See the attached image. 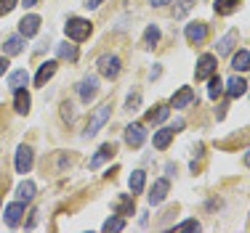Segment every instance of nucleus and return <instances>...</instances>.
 <instances>
[{"mask_svg":"<svg viewBox=\"0 0 250 233\" xmlns=\"http://www.w3.org/2000/svg\"><path fill=\"white\" fill-rule=\"evenodd\" d=\"M192 5H194V0H178V5H176L173 14L178 16V19H181V16H187L189 11H192Z\"/></svg>","mask_w":250,"mask_h":233,"instance_id":"32","label":"nucleus"},{"mask_svg":"<svg viewBox=\"0 0 250 233\" xmlns=\"http://www.w3.org/2000/svg\"><path fill=\"white\" fill-rule=\"evenodd\" d=\"M149 3H152V8H163V5L173 3V0H149Z\"/></svg>","mask_w":250,"mask_h":233,"instance_id":"38","label":"nucleus"},{"mask_svg":"<svg viewBox=\"0 0 250 233\" xmlns=\"http://www.w3.org/2000/svg\"><path fill=\"white\" fill-rule=\"evenodd\" d=\"M101 228H104L106 233H112V231H123V228H125V220H123V217H109L104 225H101Z\"/></svg>","mask_w":250,"mask_h":233,"instance_id":"30","label":"nucleus"},{"mask_svg":"<svg viewBox=\"0 0 250 233\" xmlns=\"http://www.w3.org/2000/svg\"><path fill=\"white\" fill-rule=\"evenodd\" d=\"M115 151H117L115 143H104V146H101L99 151L91 157V170H96V167H101L106 162V159H112V157H115Z\"/></svg>","mask_w":250,"mask_h":233,"instance_id":"11","label":"nucleus"},{"mask_svg":"<svg viewBox=\"0 0 250 233\" xmlns=\"http://www.w3.org/2000/svg\"><path fill=\"white\" fill-rule=\"evenodd\" d=\"M139 106H141V93H130L125 98V111H136Z\"/></svg>","mask_w":250,"mask_h":233,"instance_id":"31","label":"nucleus"},{"mask_svg":"<svg viewBox=\"0 0 250 233\" xmlns=\"http://www.w3.org/2000/svg\"><path fill=\"white\" fill-rule=\"evenodd\" d=\"M237 45V32L231 29V32H226L221 40L216 43V51H218V56H226V53H231V48Z\"/></svg>","mask_w":250,"mask_h":233,"instance_id":"21","label":"nucleus"},{"mask_svg":"<svg viewBox=\"0 0 250 233\" xmlns=\"http://www.w3.org/2000/svg\"><path fill=\"white\" fill-rule=\"evenodd\" d=\"M245 167H250V148L245 151Z\"/></svg>","mask_w":250,"mask_h":233,"instance_id":"42","label":"nucleus"},{"mask_svg":"<svg viewBox=\"0 0 250 233\" xmlns=\"http://www.w3.org/2000/svg\"><path fill=\"white\" fill-rule=\"evenodd\" d=\"M112 117V104L106 101V104H101L96 111H93V117H91V122H88V130L83 133V138H93V135L99 133L101 127L106 125V119Z\"/></svg>","mask_w":250,"mask_h":233,"instance_id":"3","label":"nucleus"},{"mask_svg":"<svg viewBox=\"0 0 250 233\" xmlns=\"http://www.w3.org/2000/svg\"><path fill=\"white\" fill-rule=\"evenodd\" d=\"M168 117H170V109H168V106H157L154 111H149V114H146V119H149L152 125H160V122H165Z\"/></svg>","mask_w":250,"mask_h":233,"instance_id":"29","label":"nucleus"},{"mask_svg":"<svg viewBox=\"0 0 250 233\" xmlns=\"http://www.w3.org/2000/svg\"><path fill=\"white\" fill-rule=\"evenodd\" d=\"M5 69H8V56H0V77L5 74Z\"/></svg>","mask_w":250,"mask_h":233,"instance_id":"37","label":"nucleus"},{"mask_svg":"<svg viewBox=\"0 0 250 233\" xmlns=\"http://www.w3.org/2000/svg\"><path fill=\"white\" fill-rule=\"evenodd\" d=\"M38 29H40V16H35V14H29L19 21V35L21 37H35Z\"/></svg>","mask_w":250,"mask_h":233,"instance_id":"10","label":"nucleus"},{"mask_svg":"<svg viewBox=\"0 0 250 233\" xmlns=\"http://www.w3.org/2000/svg\"><path fill=\"white\" fill-rule=\"evenodd\" d=\"M40 0H21V5H27V8H32V5H38Z\"/></svg>","mask_w":250,"mask_h":233,"instance_id":"41","label":"nucleus"},{"mask_svg":"<svg viewBox=\"0 0 250 233\" xmlns=\"http://www.w3.org/2000/svg\"><path fill=\"white\" fill-rule=\"evenodd\" d=\"M56 56L64 58V61H77V45H72V43H59L56 45Z\"/></svg>","mask_w":250,"mask_h":233,"instance_id":"25","label":"nucleus"},{"mask_svg":"<svg viewBox=\"0 0 250 233\" xmlns=\"http://www.w3.org/2000/svg\"><path fill=\"white\" fill-rule=\"evenodd\" d=\"M144 141H146L144 125L133 122V125H128V127H125V143H128L130 148H141V146H144Z\"/></svg>","mask_w":250,"mask_h":233,"instance_id":"7","label":"nucleus"},{"mask_svg":"<svg viewBox=\"0 0 250 233\" xmlns=\"http://www.w3.org/2000/svg\"><path fill=\"white\" fill-rule=\"evenodd\" d=\"M96 67H99L101 77L117 80V77H120V69H123V61H120V56H115V53H104V56H99Z\"/></svg>","mask_w":250,"mask_h":233,"instance_id":"2","label":"nucleus"},{"mask_svg":"<svg viewBox=\"0 0 250 233\" xmlns=\"http://www.w3.org/2000/svg\"><path fill=\"white\" fill-rule=\"evenodd\" d=\"M29 106H32V98H29V93L24 88H19V90H14V109L19 111V114H27Z\"/></svg>","mask_w":250,"mask_h":233,"instance_id":"17","label":"nucleus"},{"mask_svg":"<svg viewBox=\"0 0 250 233\" xmlns=\"http://www.w3.org/2000/svg\"><path fill=\"white\" fill-rule=\"evenodd\" d=\"M115 212L117 215H133V196H120L115 201Z\"/></svg>","mask_w":250,"mask_h":233,"instance_id":"27","label":"nucleus"},{"mask_svg":"<svg viewBox=\"0 0 250 233\" xmlns=\"http://www.w3.org/2000/svg\"><path fill=\"white\" fill-rule=\"evenodd\" d=\"M160 74H163V69H160V64H154V67H152V72H149V77H152V80H157Z\"/></svg>","mask_w":250,"mask_h":233,"instance_id":"39","label":"nucleus"},{"mask_svg":"<svg viewBox=\"0 0 250 233\" xmlns=\"http://www.w3.org/2000/svg\"><path fill=\"white\" fill-rule=\"evenodd\" d=\"M91 32H93L91 21L80 19V16H72V19L64 24V35H67L72 43H83V40H88V37H91Z\"/></svg>","mask_w":250,"mask_h":233,"instance_id":"1","label":"nucleus"},{"mask_svg":"<svg viewBox=\"0 0 250 233\" xmlns=\"http://www.w3.org/2000/svg\"><path fill=\"white\" fill-rule=\"evenodd\" d=\"M62 114H64V122H72V119H75V111H72V104H64L62 106Z\"/></svg>","mask_w":250,"mask_h":233,"instance_id":"35","label":"nucleus"},{"mask_svg":"<svg viewBox=\"0 0 250 233\" xmlns=\"http://www.w3.org/2000/svg\"><path fill=\"white\" fill-rule=\"evenodd\" d=\"M157 43H160V27H157V24H149V27L144 29V37H141V48L152 51Z\"/></svg>","mask_w":250,"mask_h":233,"instance_id":"18","label":"nucleus"},{"mask_svg":"<svg viewBox=\"0 0 250 233\" xmlns=\"http://www.w3.org/2000/svg\"><path fill=\"white\" fill-rule=\"evenodd\" d=\"M173 135H176V130L170 127V125L168 127H160L157 133H154V141H152L154 148H157V151H165V148L170 146V141H173Z\"/></svg>","mask_w":250,"mask_h":233,"instance_id":"14","label":"nucleus"},{"mask_svg":"<svg viewBox=\"0 0 250 233\" xmlns=\"http://www.w3.org/2000/svg\"><path fill=\"white\" fill-rule=\"evenodd\" d=\"M101 3H104V0H83V5H85V8H99Z\"/></svg>","mask_w":250,"mask_h":233,"instance_id":"36","label":"nucleus"},{"mask_svg":"<svg viewBox=\"0 0 250 233\" xmlns=\"http://www.w3.org/2000/svg\"><path fill=\"white\" fill-rule=\"evenodd\" d=\"M221 93H224V82H221V77H218V74H210V88H208V98L216 101Z\"/></svg>","mask_w":250,"mask_h":233,"instance_id":"28","label":"nucleus"},{"mask_svg":"<svg viewBox=\"0 0 250 233\" xmlns=\"http://www.w3.org/2000/svg\"><path fill=\"white\" fill-rule=\"evenodd\" d=\"M96 93H99V77L96 74H88L77 82V95H80V101L91 104V101L96 98Z\"/></svg>","mask_w":250,"mask_h":233,"instance_id":"4","label":"nucleus"},{"mask_svg":"<svg viewBox=\"0 0 250 233\" xmlns=\"http://www.w3.org/2000/svg\"><path fill=\"white\" fill-rule=\"evenodd\" d=\"M245 90H248V82L242 80V77H231V80L226 82V95H229V98H240Z\"/></svg>","mask_w":250,"mask_h":233,"instance_id":"20","label":"nucleus"},{"mask_svg":"<svg viewBox=\"0 0 250 233\" xmlns=\"http://www.w3.org/2000/svg\"><path fill=\"white\" fill-rule=\"evenodd\" d=\"M231 69L234 72H250V53L248 51H237L231 58Z\"/></svg>","mask_w":250,"mask_h":233,"instance_id":"24","label":"nucleus"},{"mask_svg":"<svg viewBox=\"0 0 250 233\" xmlns=\"http://www.w3.org/2000/svg\"><path fill=\"white\" fill-rule=\"evenodd\" d=\"M19 5V0H0V16H5V14H11V11Z\"/></svg>","mask_w":250,"mask_h":233,"instance_id":"33","label":"nucleus"},{"mask_svg":"<svg viewBox=\"0 0 250 233\" xmlns=\"http://www.w3.org/2000/svg\"><path fill=\"white\" fill-rule=\"evenodd\" d=\"M27 82H29L27 69H16V72H11V74H8V88H11V90H19V88H27Z\"/></svg>","mask_w":250,"mask_h":233,"instance_id":"22","label":"nucleus"},{"mask_svg":"<svg viewBox=\"0 0 250 233\" xmlns=\"http://www.w3.org/2000/svg\"><path fill=\"white\" fill-rule=\"evenodd\" d=\"M176 231H200V223L197 220H184V223L176 225Z\"/></svg>","mask_w":250,"mask_h":233,"instance_id":"34","label":"nucleus"},{"mask_svg":"<svg viewBox=\"0 0 250 233\" xmlns=\"http://www.w3.org/2000/svg\"><path fill=\"white\" fill-rule=\"evenodd\" d=\"M194 104V90L192 88H181L178 93H173V98H170V106L173 109H184V106Z\"/></svg>","mask_w":250,"mask_h":233,"instance_id":"15","label":"nucleus"},{"mask_svg":"<svg viewBox=\"0 0 250 233\" xmlns=\"http://www.w3.org/2000/svg\"><path fill=\"white\" fill-rule=\"evenodd\" d=\"M56 69H59V61H45V64H40L38 74H35V85L43 88L45 82H48L53 74H56Z\"/></svg>","mask_w":250,"mask_h":233,"instance_id":"12","label":"nucleus"},{"mask_svg":"<svg viewBox=\"0 0 250 233\" xmlns=\"http://www.w3.org/2000/svg\"><path fill=\"white\" fill-rule=\"evenodd\" d=\"M32 164H35V151H32V146L21 143V146L16 148V172L27 175V172L32 170Z\"/></svg>","mask_w":250,"mask_h":233,"instance_id":"5","label":"nucleus"},{"mask_svg":"<svg viewBox=\"0 0 250 233\" xmlns=\"http://www.w3.org/2000/svg\"><path fill=\"white\" fill-rule=\"evenodd\" d=\"M128 186H130V194H141L144 191V186H146V172L144 170H133L130 172V178H128Z\"/></svg>","mask_w":250,"mask_h":233,"instance_id":"19","label":"nucleus"},{"mask_svg":"<svg viewBox=\"0 0 250 233\" xmlns=\"http://www.w3.org/2000/svg\"><path fill=\"white\" fill-rule=\"evenodd\" d=\"M35 191H38V188H35L32 180H21L19 186H16V199H19V201H32L35 199Z\"/></svg>","mask_w":250,"mask_h":233,"instance_id":"23","label":"nucleus"},{"mask_svg":"<svg viewBox=\"0 0 250 233\" xmlns=\"http://www.w3.org/2000/svg\"><path fill=\"white\" fill-rule=\"evenodd\" d=\"M3 51H5V56H19V53L24 51V37H21V35H11V37H5Z\"/></svg>","mask_w":250,"mask_h":233,"instance_id":"16","label":"nucleus"},{"mask_svg":"<svg viewBox=\"0 0 250 233\" xmlns=\"http://www.w3.org/2000/svg\"><path fill=\"white\" fill-rule=\"evenodd\" d=\"M168 191H170V180H168V178H160V180H154V186H152V191H149V204H152V207L163 204V201L168 199Z\"/></svg>","mask_w":250,"mask_h":233,"instance_id":"9","label":"nucleus"},{"mask_svg":"<svg viewBox=\"0 0 250 233\" xmlns=\"http://www.w3.org/2000/svg\"><path fill=\"white\" fill-rule=\"evenodd\" d=\"M237 5H240V0H216V14L218 16H229V14H234L237 11Z\"/></svg>","mask_w":250,"mask_h":233,"instance_id":"26","label":"nucleus"},{"mask_svg":"<svg viewBox=\"0 0 250 233\" xmlns=\"http://www.w3.org/2000/svg\"><path fill=\"white\" fill-rule=\"evenodd\" d=\"M21 215H24V201H14V204H8L5 207V212H3V217H5V225H19V220H21Z\"/></svg>","mask_w":250,"mask_h":233,"instance_id":"13","label":"nucleus"},{"mask_svg":"<svg viewBox=\"0 0 250 233\" xmlns=\"http://www.w3.org/2000/svg\"><path fill=\"white\" fill-rule=\"evenodd\" d=\"M184 35H187V40H189L192 45H202V43L208 40V24H202V21H192V24H187Z\"/></svg>","mask_w":250,"mask_h":233,"instance_id":"8","label":"nucleus"},{"mask_svg":"<svg viewBox=\"0 0 250 233\" xmlns=\"http://www.w3.org/2000/svg\"><path fill=\"white\" fill-rule=\"evenodd\" d=\"M184 125H187V122H184V119H181V117H178V119H176V122H173V125H170V127H173V130H176V133H178V130H184Z\"/></svg>","mask_w":250,"mask_h":233,"instance_id":"40","label":"nucleus"},{"mask_svg":"<svg viewBox=\"0 0 250 233\" xmlns=\"http://www.w3.org/2000/svg\"><path fill=\"white\" fill-rule=\"evenodd\" d=\"M216 69H218L216 56H213V53H205V56H200V61H197L194 77H197V80H210V74H216Z\"/></svg>","mask_w":250,"mask_h":233,"instance_id":"6","label":"nucleus"}]
</instances>
